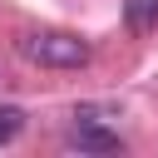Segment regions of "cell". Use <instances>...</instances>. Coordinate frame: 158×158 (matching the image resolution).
<instances>
[{"instance_id": "cell-3", "label": "cell", "mask_w": 158, "mask_h": 158, "mask_svg": "<svg viewBox=\"0 0 158 158\" xmlns=\"http://www.w3.org/2000/svg\"><path fill=\"white\" fill-rule=\"evenodd\" d=\"M123 25L133 35H148L158 25V0H123Z\"/></svg>"}, {"instance_id": "cell-1", "label": "cell", "mask_w": 158, "mask_h": 158, "mask_svg": "<svg viewBox=\"0 0 158 158\" xmlns=\"http://www.w3.org/2000/svg\"><path fill=\"white\" fill-rule=\"evenodd\" d=\"M20 54L40 69H84L89 64V44L79 35H64V30H30L20 35Z\"/></svg>"}, {"instance_id": "cell-2", "label": "cell", "mask_w": 158, "mask_h": 158, "mask_svg": "<svg viewBox=\"0 0 158 158\" xmlns=\"http://www.w3.org/2000/svg\"><path fill=\"white\" fill-rule=\"evenodd\" d=\"M64 143L79 148V153H123V138L109 133V128H94V123H74Z\"/></svg>"}]
</instances>
